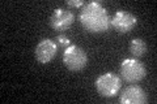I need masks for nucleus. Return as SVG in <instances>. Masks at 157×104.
<instances>
[{
  "label": "nucleus",
  "instance_id": "39448f33",
  "mask_svg": "<svg viewBox=\"0 0 157 104\" xmlns=\"http://www.w3.org/2000/svg\"><path fill=\"white\" fill-rule=\"evenodd\" d=\"M137 18L126 11H118L110 20V26H113L118 33L126 34L136 26Z\"/></svg>",
  "mask_w": 157,
  "mask_h": 104
},
{
  "label": "nucleus",
  "instance_id": "9b49d317",
  "mask_svg": "<svg viewBox=\"0 0 157 104\" xmlns=\"http://www.w3.org/2000/svg\"><path fill=\"white\" fill-rule=\"evenodd\" d=\"M66 4L68 7H73V8H82L84 7V2H82V0H67L66 2Z\"/></svg>",
  "mask_w": 157,
  "mask_h": 104
},
{
  "label": "nucleus",
  "instance_id": "0eeeda50",
  "mask_svg": "<svg viewBox=\"0 0 157 104\" xmlns=\"http://www.w3.org/2000/svg\"><path fill=\"white\" fill-rule=\"evenodd\" d=\"M58 52V44L51 39H42L36 47V59L38 63L47 64L55 57Z\"/></svg>",
  "mask_w": 157,
  "mask_h": 104
},
{
  "label": "nucleus",
  "instance_id": "f257e3e1",
  "mask_svg": "<svg viewBox=\"0 0 157 104\" xmlns=\"http://www.w3.org/2000/svg\"><path fill=\"white\" fill-rule=\"evenodd\" d=\"M80 22L88 31L100 34L110 27V17L107 11L98 2L85 3L80 12Z\"/></svg>",
  "mask_w": 157,
  "mask_h": 104
},
{
  "label": "nucleus",
  "instance_id": "20e7f679",
  "mask_svg": "<svg viewBox=\"0 0 157 104\" xmlns=\"http://www.w3.org/2000/svg\"><path fill=\"white\" fill-rule=\"evenodd\" d=\"M63 63L72 72L81 70L86 66L88 55L86 52L78 46H70L64 49L63 53Z\"/></svg>",
  "mask_w": 157,
  "mask_h": 104
},
{
  "label": "nucleus",
  "instance_id": "9d476101",
  "mask_svg": "<svg viewBox=\"0 0 157 104\" xmlns=\"http://www.w3.org/2000/svg\"><path fill=\"white\" fill-rule=\"evenodd\" d=\"M55 42H56L58 46L64 47V48H67V47L71 46V39L68 38V37H66V35H63V34H59V35H56Z\"/></svg>",
  "mask_w": 157,
  "mask_h": 104
},
{
  "label": "nucleus",
  "instance_id": "1a4fd4ad",
  "mask_svg": "<svg viewBox=\"0 0 157 104\" xmlns=\"http://www.w3.org/2000/svg\"><path fill=\"white\" fill-rule=\"evenodd\" d=\"M130 52L132 56H135L136 59L137 57H141L145 55L147 52V44L143 39L140 38H135L132 39L131 43H130Z\"/></svg>",
  "mask_w": 157,
  "mask_h": 104
},
{
  "label": "nucleus",
  "instance_id": "7ed1b4c3",
  "mask_svg": "<svg viewBox=\"0 0 157 104\" xmlns=\"http://www.w3.org/2000/svg\"><path fill=\"white\" fill-rule=\"evenodd\" d=\"M121 86V77H118L114 73H105L96 80V88L98 94L104 98L115 96L119 92Z\"/></svg>",
  "mask_w": 157,
  "mask_h": 104
},
{
  "label": "nucleus",
  "instance_id": "423d86ee",
  "mask_svg": "<svg viewBox=\"0 0 157 104\" xmlns=\"http://www.w3.org/2000/svg\"><path fill=\"white\" fill-rule=\"evenodd\" d=\"M73 20H75V16H73V13L71 11L58 8L51 14L50 25L56 31H66L67 29L71 27V25L73 23Z\"/></svg>",
  "mask_w": 157,
  "mask_h": 104
},
{
  "label": "nucleus",
  "instance_id": "6e6552de",
  "mask_svg": "<svg viewBox=\"0 0 157 104\" xmlns=\"http://www.w3.org/2000/svg\"><path fill=\"white\" fill-rule=\"evenodd\" d=\"M119 102L122 104H145L147 94L140 86L130 85L122 91Z\"/></svg>",
  "mask_w": 157,
  "mask_h": 104
},
{
  "label": "nucleus",
  "instance_id": "f03ea898",
  "mask_svg": "<svg viewBox=\"0 0 157 104\" xmlns=\"http://www.w3.org/2000/svg\"><path fill=\"white\" fill-rule=\"evenodd\" d=\"M121 76L126 82L136 83L147 76V69L144 64L136 59H126L121 63Z\"/></svg>",
  "mask_w": 157,
  "mask_h": 104
}]
</instances>
